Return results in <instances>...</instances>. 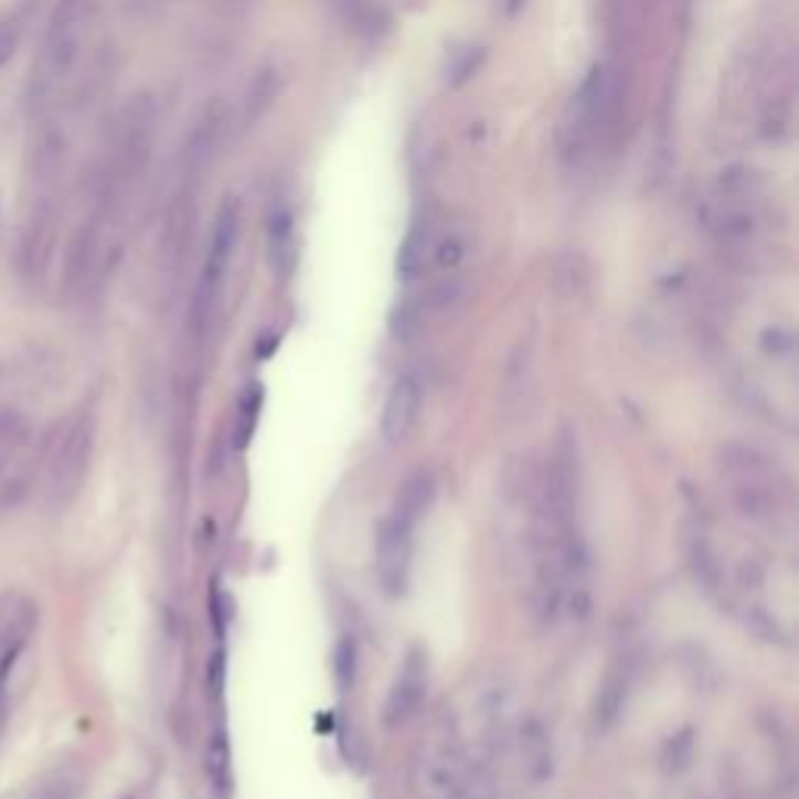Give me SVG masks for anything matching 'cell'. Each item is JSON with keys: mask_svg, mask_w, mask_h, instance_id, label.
I'll return each instance as SVG.
<instances>
[{"mask_svg": "<svg viewBox=\"0 0 799 799\" xmlns=\"http://www.w3.org/2000/svg\"><path fill=\"white\" fill-rule=\"evenodd\" d=\"M422 793L425 799H491V778L466 746L444 741L422 759Z\"/></svg>", "mask_w": 799, "mask_h": 799, "instance_id": "7a4b0ae2", "label": "cell"}, {"mask_svg": "<svg viewBox=\"0 0 799 799\" xmlns=\"http://www.w3.org/2000/svg\"><path fill=\"white\" fill-rule=\"evenodd\" d=\"M228 759H232V753H228V741L216 734L213 737V744H210V753H206V768H210V775H213V781H216L219 790H228Z\"/></svg>", "mask_w": 799, "mask_h": 799, "instance_id": "4fadbf2b", "label": "cell"}, {"mask_svg": "<svg viewBox=\"0 0 799 799\" xmlns=\"http://www.w3.org/2000/svg\"><path fill=\"white\" fill-rule=\"evenodd\" d=\"M425 693H428V659H425L422 650H413V653L403 659V669H400L394 684H391V691H387V700H384V725H406L418 712V706H422Z\"/></svg>", "mask_w": 799, "mask_h": 799, "instance_id": "52a82bcc", "label": "cell"}, {"mask_svg": "<svg viewBox=\"0 0 799 799\" xmlns=\"http://www.w3.org/2000/svg\"><path fill=\"white\" fill-rule=\"evenodd\" d=\"M78 797V781L70 775H56L51 781H44L38 787L32 799H75Z\"/></svg>", "mask_w": 799, "mask_h": 799, "instance_id": "5bb4252c", "label": "cell"}, {"mask_svg": "<svg viewBox=\"0 0 799 799\" xmlns=\"http://www.w3.org/2000/svg\"><path fill=\"white\" fill-rule=\"evenodd\" d=\"M269 259H273V269L281 278H288L294 273L297 237H294V222L288 213H275L273 222H269Z\"/></svg>", "mask_w": 799, "mask_h": 799, "instance_id": "8fae6325", "label": "cell"}, {"mask_svg": "<svg viewBox=\"0 0 799 799\" xmlns=\"http://www.w3.org/2000/svg\"><path fill=\"white\" fill-rule=\"evenodd\" d=\"M519 763H522V775L528 781L544 784L553 775V746L546 731L537 722H525L519 727Z\"/></svg>", "mask_w": 799, "mask_h": 799, "instance_id": "9c48e42d", "label": "cell"}, {"mask_svg": "<svg viewBox=\"0 0 799 799\" xmlns=\"http://www.w3.org/2000/svg\"><path fill=\"white\" fill-rule=\"evenodd\" d=\"M353 678H356V647H353L350 637H341L338 647H334V684H338V691H350Z\"/></svg>", "mask_w": 799, "mask_h": 799, "instance_id": "7c38bea8", "label": "cell"}, {"mask_svg": "<svg viewBox=\"0 0 799 799\" xmlns=\"http://www.w3.org/2000/svg\"><path fill=\"white\" fill-rule=\"evenodd\" d=\"M92 450H94V422L92 418H78L73 428L66 432V437L60 440V450L54 456V466H51V488H54L56 503H70L85 475L92 466Z\"/></svg>", "mask_w": 799, "mask_h": 799, "instance_id": "8992f818", "label": "cell"}, {"mask_svg": "<svg viewBox=\"0 0 799 799\" xmlns=\"http://www.w3.org/2000/svg\"><path fill=\"white\" fill-rule=\"evenodd\" d=\"M237 232H241V206H237L235 198H228L219 206L216 225H213L198 288H194V300H191V331L194 334H203L206 326H210V319H213V312H216L219 294H222L225 275H228L232 256H235Z\"/></svg>", "mask_w": 799, "mask_h": 799, "instance_id": "3957f363", "label": "cell"}, {"mask_svg": "<svg viewBox=\"0 0 799 799\" xmlns=\"http://www.w3.org/2000/svg\"><path fill=\"white\" fill-rule=\"evenodd\" d=\"M19 653H22V640H17L7 653L0 656V691H3V684H7V678L13 672V665H17Z\"/></svg>", "mask_w": 799, "mask_h": 799, "instance_id": "2e32d148", "label": "cell"}, {"mask_svg": "<svg viewBox=\"0 0 799 799\" xmlns=\"http://www.w3.org/2000/svg\"><path fill=\"white\" fill-rule=\"evenodd\" d=\"M17 51V29H10V22H0V66Z\"/></svg>", "mask_w": 799, "mask_h": 799, "instance_id": "9a60e30c", "label": "cell"}, {"mask_svg": "<svg viewBox=\"0 0 799 799\" xmlns=\"http://www.w3.org/2000/svg\"><path fill=\"white\" fill-rule=\"evenodd\" d=\"M94 0H56L54 17L47 25L44 41V75L47 78H66L73 73L75 60L82 54L85 22L92 13Z\"/></svg>", "mask_w": 799, "mask_h": 799, "instance_id": "5b68a950", "label": "cell"}, {"mask_svg": "<svg viewBox=\"0 0 799 799\" xmlns=\"http://www.w3.org/2000/svg\"><path fill=\"white\" fill-rule=\"evenodd\" d=\"M416 522L400 515L397 509H391L379 525L375 537V572L382 582L384 594L400 597L409 584L413 572V546H416Z\"/></svg>", "mask_w": 799, "mask_h": 799, "instance_id": "277c9868", "label": "cell"}, {"mask_svg": "<svg viewBox=\"0 0 799 799\" xmlns=\"http://www.w3.org/2000/svg\"><path fill=\"white\" fill-rule=\"evenodd\" d=\"M628 688H631V672L628 665H616L609 669L603 684H599L597 703H594V722L597 727H609L621 715L625 700H628Z\"/></svg>", "mask_w": 799, "mask_h": 799, "instance_id": "30bf717a", "label": "cell"}, {"mask_svg": "<svg viewBox=\"0 0 799 799\" xmlns=\"http://www.w3.org/2000/svg\"><path fill=\"white\" fill-rule=\"evenodd\" d=\"M718 466L741 515L756 525L775 528L790 515V481L771 456L753 444L727 440L718 450Z\"/></svg>", "mask_w": 799, "mask_h": 799, "instance_id": "6da1fadb", "label": "cell"}, {"mask_svg": "<svg viewBox=\"0 0 799 799\" xmlns=\"http://www.w3.org/2000/svg\"><path fill=\"white\" fill-rule=\"evenodd\" d=\"M422 400H425V391L416 375H400L397 382L391 384L382 409V435L387 437V444H403L413 435L418 413H422Z\"/></svg>", "mask_w": 799, "mask_h": 799, "instance_id": "ba28073f", "label": "cell"}]
</instances>
